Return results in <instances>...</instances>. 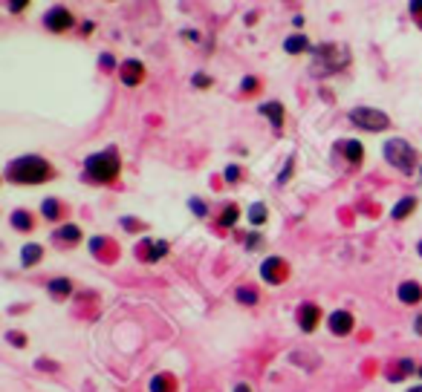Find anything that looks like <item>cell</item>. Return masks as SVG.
Masks as SVG:
<instances>
[{
    "instance_id": "obj_41",
    "label": "cell",
    "mask_w": 422,
    "mask_h": 392,
    "mask_svg": "<svg viewBox=\"0 0 422 392\" xmlns=\"http://www.w3.org/2000/svg\"><path fill=\"white\" fill-rule=\"evenodd\" d=\"M416 375H419V378H422V366H419V372H416Z\"/></svg>"
},
{
    "instance_id": "obj_8",
    "label": "cell",
    "mask_w": 422,
    "mask_h": 392,
    "mask_svg": "<svg viewBox=\"0 0 422 392\" xmlns=\"http://www.w3.org/2000/svg\"><path fill=\"white\" fill-rule=\"evenodd\" d=\"M327 329L333 332L336 338H347L350 332L356 329V318L350 315V311H344V309H336L327 315Z\"/></svg>"
},
{
    "instance_id": "obj_2",
    "label": "cell",
    "mask_w": 422,
    "mask_h": 392,
    "mask_svg": "<svg viewBox=\"0 0 422 392\" xmlns=\"http://www.w3.org/2000/svg\"><path fill=\"white\" fill-rule=\"evenodd\" d=\"M347 64H350V49H344L338 44H324V47L313 49V67H310V72L315 78H321V75L327 78V75L344 70Z\"/></svg>"
},
{
    "instance_id": "obj_17",
    "label": "cell",
    "mask_w": 422,
    "mask_h": 392,
    "mask_svg": "<svg viewBox=\"0 0 422 392\" xmlns=\"http://www.w3.org/2000/svg\"><path fill=\"white\" fill-rule=\"evenodd\" d=\"M41 257H44V245L41 243H26L24 251H21V266L32 268V266L41 263Z\"/></svg>"
},
{
    "instance_id": "obj_30",
    "label": "cell",
    "mask_w": 422,
    "mask_h": 392,
    "mask_svg": "<svg viewBox=\"0 0 422 392\" xmlns=\"http://www.w3.org/2000/svg\"><path fill=\"white\" fill-rule=\"evenodd\" d=\"M226 179H228V182H237V179H240V168H237V165H228V168H226Z\"/></svg>"
},
{
    "instance_id": "obj_31",
    "label": "cell",
    "mask_w": 422,
    "mask_h": 392,
    "mask_svg": "<svg viewBox=\"0 0 422 392\" xmlns=\"http://www.w3.org/2000/svg\"><path fill=\"white\" fill-rule=\"evenodd\" d=\"M6 338H9V343H12V346H26V335H17V332H9Z\"/></svg>"
},
{
    "instance_id": "obj_34",
    "label": "cell",
    "mask_w": 422,
    "mask_h": 392,
    "mask_svg": "<svg viewBox=\"0 0 422 392\" xmlns=\"http://www.w3.org/2000/svg\"><path fill=\"white\" fill-rule=\"evenodd\" d=\"M260 243H263L260 237H249V240H246V248H260Z\"/></svg>"
},
{
    "instance_id": "obj_24",
    "label": "cell",
    "mask_w": 422,
    "mask_h": 392,
    "mask_svg": "<svg viewBox=\"0 0 422 392\" xmlns=\"http://www.w3.org/2000/svg\"><path fill=\"white\" fill-rule=\"evenodd\" d=\"M165 254H168V243L165 240H159V243H150V251H148V263H159L162 257H165Z\"/></svg>"
},
{
    "instance_id": "obj_3",
    "label": "cell",
    "mask_w": 422,
    "mask_h": 392,
    "mask_svg": "<svg viewBox=\"0 0 422 392\" xmlns=\"http://www.w3.org/2000/svg\"><path fill=\"white\" fill-rule=\"evenodd\" d=\"M122 170V159L116 150H102V153H93L84 159V176L93 182H113Z\"/></svg>"
},
{
    "instance_id": "obj_7",
    "label": "cell",
    "mask_w": 422,
    "mask_h": 392,
    "mask_svg": "<svg viewBox=\"0 0 422 392\" xmlns=\"http://www.w3.org/2000/svg\"><path fill=\"white\" fill-rule=\"evenodd\" d=\"M286 274H290V268H286V260H281V257H266L260 263V277H263V283H269V286L283 283Z\"/></svg>"
},
{
    "instance_id": "obj_28",
    "label": "cell",
    "mask_w": 422,
    "mask_h": 392,
    "mask_svg": "<svg viewBox=\"0 0 422 392\" xmlns=\"http://www.w3.org/2000/svg\"><path fill=\"white\" fill-rule=\"evenodd\" d=\"M6 9L9 12H24V9H29V0H12V3H6Z\"/></svg>"
},
{
    "instance_id": "obj_18",
    "label": "cell",
    "mask_w": 422,
    "mask_h": 392,
    "mask_svg": "<svg viewBox=\"0 0 422 392\" xmlns=\"http://www.w3.org/2000/svg\"><path fill=\"white\" fill-rule=\"evenodd\" d=\"M41 213H44V220L47 222H58L61 220V202H58V196H47V199L41 202Z\"/></svg>"
},
{
    "instance_id": "obj_37",
    "label": "cell",
    "mask_w": 422,
    "mask_h": 392,
    "mask_svg": "<svg viewBox=\"0 0 422 392\" xmlns=\"http://www.w3.org/2000/svg\"><path fill=\"white\" fill-rule=\"evenodd\" d=\"M102 64H104V67H107V70H110V67H113V58H110V55H107V52H104V55H102Z\"/></svg>"
},
{
    "instance_id": "obj_5",
    "label": "cell",
    "mask_w": 422,
    "mask_h": 392,
    "mask_svg": "<svg viewBox=\"0 0 422 392\" xmlns=\"http://www.w3.org/2000/svg\"><path fill=\"white\" fill-rule=\"evenodd\" d=\"M347 119L359 130H368V133H385V130H391V115L382 113L379 107H353Z\"/></svg>"
},
{
    "instance_id": "obj_25",
    "label": "cell",
    "mask_w": 422,
    "mask_h": 392,
    "mask_svg": "<svg viewBox=\"0 0 422 392\" xmlns=\"http://www.w3.org/2000/svg\"><path fill=\"white\" fill-rule=\"evenodd\" d=\"M292 165H295V156H290V159H286V165H283V170L278 173V185H286V182H290V176H292Z\"/></svg>"
},
{
    "instance_id": "obj_4",
    "label": "cell",
    "mask_w": 422,
    "mask_h": 392,
    "mask_svg": "<svg viewBox=\"0 0 422 392\" xmlns=\"http://www.w3.org/2000/svg\"><path fill=\"white\" fill-rule=\"evenodd\" d=\"M382 156H385V162L393 170H399L402 176H414L419 156H416V147L411 142H405V139H388L385 145H382Z\"/></svg>"
},
{
    "instance_id": "obj_33",
    "label": "cell",
    "mask_w": 422,
    "mask_h": 392,
    "mask_svg": "<svg viewBox=\"0 0 422 392\" xmlns=\"http://www.w3.org/2000/svg\"><path fill=\"white\" fill-rule=\"evenodd\" d=\"M182 35L188 38V41H194V44L200 41V32H197V29H188V32H182Z\"/></svg>"
},
{
    "instance_id": "obj_40",
    "label": "cell",
    "mask_w": 422,
    "mask_h": 392,
    "mask_svg": "<svg viewBox=\"0 0 422 392\" xmlns=\"http://www.w3.org/2000/svg\"><path fill=\"white\" fill-rule=\"evenodd\" d=\"M416 251H419V257H422V240H419V243H416Z\"/></svg>"
},
{
    "instance_id": "obj_27",
    "label": "cell",
    "mask_w": 422,
    "mask_h": 392,
    "mask_svg": "<svg viewBox=\"0 0 422 392\" xmlns=\"http://www.w3.org/2000/svg\"><path fill=\"white\" fill-rule=\"evenodd\" d=\"M411 17H414V24L422 29V0H414L411 3Z\"/></svg>"
},
{
    "instance_id": "obj_26",
    "label": "cell",
    "mask_w": 422,
    "mask_h": 392,
    "mask_svg": "<svg viewBox=\"0 0 422 392\" xmlns=\"http://www.w3.org/2000/svg\"><path fill=\"white\" fill-rule=\"evenodd\" d=\"M191 84H194L197 90H205V87H211V75H205V72H194V75H191Z\"/></svg>"
},
{
    "instance_id": "obj_20",
    "label": "cell",
    "mask_w": 422,
    "mask_h": 392,
    "mask_svg": "<svg viewBox=\"0 0 422 392\" xmlns=\"http://www.w3.org/2000/svg\"><path fill=\"white\" fill-rule=\"evenodd\" d=\"M235 300L243 303V306H258V303H260V294H258V288H252V286H237V288H235Z\"/></svg>"
},
{
    "instance_id": "obj_13",
    "label": "cell",
    "mask_w": 422,
    "mask_h": 392,
    "mask_svg": "<svg viewBox=\"0 0 422 392\" xmlns=\"http://www.w3.org/2000/svg\"><path fill=\"white\" fill-rule=\"evenodd\" d=\"M81 240V228L79 225H70V222H64L58 231L52 234V243H58L61 248H67V245H75Z\"/></svg>"
},
{
    "instance_id": "obj_23",
    "label": "cell",
    "mask_w": 422,
    "mask_h": 392,
    "mask_svg": "<svg viewBox=\"0 0 422 392\" xmlns=\"http://www.w3.org/2000/svg\"><path fill=\"white\" fill-rule=\"evenodd\" d=\"M237 220H240V208H237V205H226L223 213H220V225H223V228H232Z\"/></svg>"
},
{
    "instance_id": "obj_42",
    "label": "cell",
    "mask_w": 422,
    "mask_h": 392,
    "mask_svg": "<svg viewBox=\"0 0 422 392\" xmlns=\"http://www.w3.org/2000/svg\"><path fill=\"white\" fill-rule=\"evenodd\" d=\"M419 176H422V165H419Z\"/></svg>"
},
{
    "instance_id": "obj_35",
    "label": "cell",
    "mask_w": 422,
    "mask_h": 392,
    "mask_svg": "<svg viewBox=\"0 0 422 392\" xmlns=\"http://www.w3.org/2000/svg\"><path fill=\"white\" fill-rule=\"evenodd\" d=\"M414 332H416V335L422 338V315H416V320H414Z\"/></svg>"
},
{
    "instance_id": "obj_19",
    "label": "cell",
    "mask_w": 422,
    "mask_h": 392,
    "mask_svg": "<svg viewBox=\"0 0 422 392\" xmlns=\"http://www.w3.org/2000/svg\"><path fill=\"white\" fill-rule=\"evenodd\" d=\"M47 291L52 294V297H70L72 294V280H67V277H55V280H49L47 283Z\"/></svg>"
},
{
    "instance_id": "obj_32",
    "label": "cell",
    "mask_w": 422,
    "mask_h": 392,
    "mask_svg": "<svg viewBox=\"0 0 422 392\" xmlns=\"http://www.w3.org/2000/svg\"><path fill=\"white\" fill-rule=\"evenodd\" d=\"M258 87V78H252V75H246L243 78V92H252Z\"/></svg>"
},
{
    "instance_id": "obj_36",
    "label": "cell",
    "mask_w": 422,
    "mask_h": 392,
    "mask_svg": "<svg viewBox=\"0 0 422 392\" xmlns=\"http://www.w3.org/2000/svg\"><path fill=\"white\" fill-rule=\"evenodd\" d=\"M93 29H95V24H93V21H84V24H81V32H84V35H90Z\"/></svg>"
},
{
    "instance_id": "obj_22",
    "label": "cell",
    "mask_w": 422,
    "mask_h": 392,
    "mask_svg": "<svg viewBox=\"0 0 422 392\" xmlns=\"http://www.w3.org/2000/svg\"><path fill=\"white\" fill-rule=\"evenodd\" d=\"M266 217H269V211H266L263 202H255V205H249V222H252L255 228L266 225Z\"/></svg>"
},
{
    "instance_id": "obj_29",
    "label": "cell",
    "mask_w": 422,
    "mask_h": 392,
    "mask_svg": "<svg viewBox=\"0 0 422 392\" xmlns=\"http://www.w3.org/2000/svg\"><path fill=\"white\" fill-rule=\"evenodd\" d=\"M191 211H194L197 217H208V208H205L200 199H191Z\"/></svg>"
},
{
    "instance_id": "obj_38",
    "label": "cell",
    "mask_w": 422,
    "mask_h": 392,
    "mask_svg": "<svg viewBox=\"0 0 422 392\" xmlns=\"http://www.w3.org/2000/svg\"><path fill=\"white\" fill-rule=\"evenodd\" d=\"M235 392H252V389H249V384H237Z\"/></svg>"
},
{
    "instance_id": "obj_6",
    "label": "cell",
    "mask_w": 422,
    "mask_h": 392,
    "mask_svg": "<svg viewBox=\"0 0 422 392\" xmlns=\"http://www.w3.org/2000/svg\"><path fill=\"white\" fill-rule=\"evenodd\" d=\"M44 26H47L49 32H55V35H64V32H70V29L75 26V15H72L67 6H52V9H47V15H44Z\"/></svg>"
},
{
    "instance_id": "obj_21",
    "label": "cell",
    "mask_w": 422,
    "mask_h": 392,
    "mask_svg": "<svg viewBox=\"0 0 422 392\" xmlns=\"http://www.w3.org/2000/svg\"><path fill=\"white\" fill-rule=\"evenodd\" d=\"M12 228L15 231H32L35 228V222H32V213L29 211H12Z\"/></svg>"
},
{
    "instance_id": "obj_15",
    "label": "cell",
    "mask_w": 422,
    "mask_h": 392,
    "mask_svg": "<svg viewBox=\"0 0 422 392\" xmlns=\"http://www.w3.org/2000/svg\"><path fill=\"white\" fill-rule=\"evenodd\" d=\"M414 211H416V196H402V199L391 208V220H393V222H402V220H408Z\"/></svg>"
},
{
    "instance_id": "obj_16",
    "label": "cell",
    "mask_w": 422,
    "mask_h": 392,
    "mask_svg": "<svg viewBox=\"0 0 422 392\" xmlns=\"http://www.w3.org/2000/svg\"><path fill=\"white\" fill-rule=\"evenodd\" d=\"M315 47L310 44V41H306V35H290V38H286V41H283V52L286 55H301V52H313Z\"/></svg>"
},
{
    "instance_id": "obj_39",
    "label": "cell",
    "mask_w": 422,
    "mask_h": 392,
    "mask_svg": "<svg viewBox=\"0 0 422 392\" xmlns=\"http://www.w3.org/2000/svg\"><path fill=\"white\" fill-rule=\"evenodd\" d=\"M408 392H422V384H416V386H411Z\"/></svg>"
},
{
    "instance_id": "obj_12",
    "label": "cell",
    "mask_w": 422,
    "mask_h": 392,
    "mask_svg": "<svg viewBox=\"0 0 422 392\" xmlns=\"http://www.w3.org/2000/svg\"><path fill=\"white\" fill-rule=\"evenodd\" d=\"M258 113L269 119V124H272L275 133H281V127H283V104H281V101H263V104L258 107Z\"/></svg>"
},
{
    "instance_id": "obj_1",
    "label": "cell",
    "mask_w": 422,
    "mask_h": 392,
    "mask_svg": "<svg viewBox=\"0 0 422 392\" xmlns=\"http://www.w3.org/2000/svg\"><path fill=\"white\" fill-rule=\"evenodd\" d=\"M6 179L12 185H41L55 179V168L41 156H21L6 165Z\"/></svg>"
},
{
    "instance_id": "obj_9",
    "label": "cell",
    "mask_w": 422,
    "mask_h": 392,
    "mask_svg": "<svg viewBox=\"0 0 422 392\" xmlns=\"http://www.w3.org/2000/svg\"><path fill=\"white\" fill-rule=\"evenodd\" d=\"M295 315H298V326H301V332H306V335H310V332H315V329H318V323H321V309H318L315 303H301Z\"/></svg>"
},
{
    "instance_id": "obj_11",
    "label": "cell",
    "mask_w": 422,
    "mask_h": 392,
    "mask_svg": "<svg viewBox=\"0 0 422 392\" xmlns=\"http://www.w3.org/2000/svg\"><path fill=\"white\" fill-rule=\"evenodd\" d=\"M119 75H122V84L125 87H136L145 78V67L139 61H133V58H127V61L122 64V70H119Z\"/></svg>"
},
{
    "instance_id": "obj_10",
    "label": "cell",
    "mask_w": 422,
    "mask_h": 392,
    "mask_svg": "<svg viewBox=\"0 0 422 392\" xmlns=\"http://www.w3.org/2000/svg\"><path fill=\"white\" fill-rule=\"evenodd\" d=\"M396 297H399V303H405V306H416V303H422V286L416 280L399 283L396 286Z\"/></svg>"
},
{
    "instance_id": "obj_14",
    "label": "cell",
    "mask_w": 422,
    "mask_h": 392,
    "mask_svg": "<svg viewBox=\"0 0 422 392\" xmlns=\"http://www.w3.org/2000/svg\"><path fill=\"white\" fill-rule=\"evenodd\" d=\"M336 150H344V159H347V165H361V159H364V147H361V142L359 139H347V142H338L336 145Z\"/></svg>"
}]
</instances>
